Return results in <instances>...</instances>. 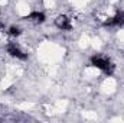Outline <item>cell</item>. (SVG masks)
Wrapping results in <instances>:
<instances>
[{
	"label": "cell",
	"mask_w": 124,
	"mask_h": 123,
	"mask_svg": "<svg viewBox=\"0 0 124 123\" xmlns=\"http://www.w3.org/2000/svg\"><path fill=\"white\" fill-rule=\"evenodd\" d=\"M91 65L100 68L101 71H104L108 75H111L113 71H114V65L111 64V61L108 58H105V57H101V55H94V57H91Z\"/></svg>",
	"instance_id": "obj_1"
},
{
	"label": "cell",
	"mask_w": 124,
	"mask_h": 123,
	"mask_svg": "<svg viewBox=\"0 0 124 123\" xmlns=\"http://www.w3.org/2000/svg\"><path fill=\"white\" fill-rule=\"evenodd\" d=\"M124 25V12L116 13L113 18L104 22V26H123Z\"/></svg>",
	"instance_id": "obj_2"
},
{
	"label": "cell",
	"mask_w": 124,
	"mask_h": 123,
	"mask_svg": "<svg viewBox=\"0 0 124 123\" xmlns=\"http://www.w3.org/2000/svg\"><path fill=\"white\" fill-rule=\"evenodd\" d=\"M55 25H56L61 31H71V29H72L71 19H68V16H65V15H59V16L55 19Z\"/></svg>",
	"instance_id": "obj_3"
},
{
	"label": "cell",
	"mask_w": 124,
	"mask_h": 123,
	"mask_svg": "<svg viewBox=\"0 0 124 123\" xmlns=\"http://www.w3.org/2000/svg\"><path fill=\"white\" fill-rule=\"evenodd\" d=\"M6 49H7V54H10V55L15 57V58H19V60H26V58H28V55L23 54V52L20 51V48L16 46V44H9Z\"/></svg>",
	"instance_id": "obj_4"
},
{
	"label": "cell",
	"mask_w": 124,
	"mask_h": 123,
	"mask_svg": "<svg viewBox=\"0 0 124 123\" xmlns=\"http://www.w3.org/2000/svg\"><path fill=\"white\" fill-rule=\"evenodd\" d=\"M25 19L33 20V22H36V23H43V22H45V15L40 13V12H33V13H31L29 16H26Z\"/></svg>",
	"instance_id": "obj_5"
},
{
	"label": "cell",
	"mask_w": 124,
	"mask_h": 123,
	"mask_svg": "<svg viewBox=\"0 0 124 123\" xmlns=\"http://www.w3.org/2000/svg\"><path fill=\"white\" fill-rule=\"evenodd\" d=\"M20 33H22V29L19 26H10L9 28V35L10 36H19Z\"/></svg>",
	"instance_id": "obj_6"
}]
</instances>
